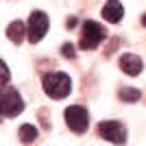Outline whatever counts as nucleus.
Returning a JSON list of instances; mask_svg holds the SVG:
<instances>
[{"mask_svg": "<svg viewBox=\"0 0 146 146\" xmlns=\"http://www.w3.org/2000/svg\"><path fill=\"white\" fill-rule=\"evenodd\" d=\"M124 15V7H122L120 0H107V5L103 7V18L111 24H118Z\"/></svg>", "mask_w": 146, "mask_h": 146, "instance_id": "8", "label": "nucleus"}, {"mask_svg": "<svg viewBox=\"0 0 146 146\" xmlns=\"http://www.w3.org/2000/svg\"><path fill=\"white\" fill-rule=\"evenodd\" d=\"M18 137H20V142H22V144H33V142L39 137V131H37L35 124H22V127H20Z\"/></svg>", "mask_w": 146, "mask_h": 146, "instance_id": "10", "label": "nucleus"}, {"mask_svg": "<svg viewBox=\"0 0 146 146\" xmlns=\"http://www.w3.org/2000/svg\"><path fill=\"white\" fill-rule=\"evenodd\" d=\"M105 37H107V31H105L103 24H98L94 20H85L83 22V33H81V48L83 50L98 48Z\"/></svg>", "mask_w": 146, "mask_h": 146, "instance_id": "2", "label": "nucleus"}, {"mask_svg": "<svg viewBox=\"0 0 146 146\" xmlns=\"http://www.w3.org/2000/svg\"><path fill=\"white\" fill-rule=\"evenodd\" d=\"M120 70L124 74H129V76H137L144 70V61L137 55H133V52H124L120 57Z\"/></svg>", "mask_w": 146, "mask_h": 146, "instance_id": "7", "label": "nucleus"}, {"mask_svg": "<svg viewBox=\"0 0 146 146\" xmlns=\"http://www.w3.org/2000/svg\"><path fill=\"white\" fill-rule=\"evenodd\" d=\"M142 24H144V26H146V15H144V18H142Z\"/></svg>", "mask_w": 146, "mask_h": 146, "instance_id": "15", "label": "nucleus"}, {"mask_svg": "<svg viewBox=\"0 0 146 146\" xmlns=\"http://www.w3.org/2000/svg\"><path fill=\"white\" fill-rule=\"evenodd\" d=\"M0 111H2L5 118H15L18 113L24 111V100H22V96H20L18 90L5 85L2 96H0Z\"/></svg>", "mask_w": 146, "mask_h": 146, "instance_id": "3", "label": "nucleus"}, {"mask_svg": "<svg viewBox=\"0 0 146 146\" xmlns=\"http://www.w3.org/2000/svg\"><path fill=\"white\" fill-rule=\"evenodd\" d=\"M118 98L122 103H137L142 98V92L135 90V87H120L118 90Z\"/></svg>", "mask_w": 146, "mask_h": 146, "instance_id": "11", "label": "nucleus"}, {"mask_svg": "<svg viewBox=\"0 0 146 146\" xmlns=\"http://www.w3.org/2000/svg\"><path fill=\"white\" fill-rule=\"evenodd\" d=\"M44 92L48 98L61 100L72 92V79L66 72H50L44 76Z\"/></svg>", "mask_w": 146, "mask_h": 146, "instance_id": "1", "label": "nucleus"}, {"mask_svg": "<svg viewBox=\"0 0 146 146\" xmlns=\"http://www.w3.org/2000/svg\"><path fill=\"white\" fill-rule=\"evenodd\" d=\"M7 37L13 44H20L24 37H29V26H24V22L15 20V22H11V24L7 26Z\"/></svg>", "mask_w": 146, "mask_h": 146, "instance_id": "9", "label": "nucleus"}, {"mask_svg": "<svg viewBox=\"0 0 146 146\" xmlns=\"http://www.w3.org/2000/svg\"><path fill=\"white\" fill-rule=\"evenodd\" d=\"M48 15L44 11H33L29 18V42L39 44L44 39V35L48 33Z\"/></svg>", "mask_w": 146, "mask_h": 146, "instance_id": "6", "label": "nucleus"}, {"mask_svg": "<svg viewBox=\"0 0 146 146\" xmlns=\"http://www.w3.org/2000/svg\"><path fill=\"white\" fill-rule=\"evenodd\" d=\"M66 124L72 129L74 133H85L87 127H90V111L81 105H72L66 109Z\"/></svg>", "mask_w": 146, "mask_h": 146, "instance_id": "5", "label": "nucleus"}, {"mask_svg": "<svg viewBox=\"0 0 146 146\" xmlns=\"http://www.w3.org/2000/svg\"><path fill=\"white\" fill-rule=\"evenodd\" d=\"M0 68H2V87H5V85H9V68H7L5 61L0 63Z\"/></svg>", "mask_w": 146, "mask_h": 146, "instance_id": "13", "label": "nucleus"}, {"mask_svg": "<svg viewBox=\"0 0 146 146\" xmlns=\"http://www.w3.org/2000/svg\"><path fill=\"white\" fill-rule=\"evenodd\" d=\"M61 55H63V57H70V59H74V57H76V50H74L72 44H63V46H61Z\"/></svg>", "mask_w": 146, "mask_h": 146, "instance_id": "12", "label": "nucleus"}, {"mask_svg": "<svg viewBox=\"0 0 146 146\" xmlns=\"http://www.w3.org/2000/svg\"><path fill=\"white\" fill-rule=\"evenodd\" d=\"M66 24H68V29H72V26L76 24V18H70V20H68V22H66Z\"/></svg>", "mask_w": 146, "mask_h": 146, "instance_id": "14", "label": "nucleus"}, {"mask_svg": "<svg viewBox=\"0 0 146 146\" xmlns=\"http://www.w3.org/2000/svg\"><path fill=\"white\" fill-rule=\"evenodd\" d=\"M98 133H100V137L107 142H111V144H127V127L122 124V122L118 120H105L98 124Z\"/></svg>", "mask_w": 146, "mask_h": 146, "instance_id": "4", "label": "nucleus"}]
</instances>
